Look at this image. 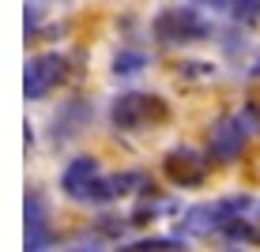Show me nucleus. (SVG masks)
<instances>
[{"label": "nucleus", "instance_id": "f257e3e1", "mask_svg": "<svg viewBox=\"0 0 260 252\" xmlns=\"http://www.w3.org/2000/svg\"><path fill=\"white\" fill-rule=\"evenodd\" d=\"M211 19L192 4H170L151 19V38L158 46H196L211 38Z\"/></svg>", "mask_w": 260, "mask_h": 252}, {"label": "nucleus", "instance_id": "f03ea898", "mask_svg": "<svg viewBox=\"0 0 260 252\" xmlns=\"http://www.w3.org/2000/svg\"><path fill=\"white\" fill-rule=\"evenodd\" d=\"M170 121V105L162 94L151 91H124L110 102V124L117 132H147Z\"/></svg>", "mask_w": 260, "mask_h": 252}, {"label": "nucleus", "instance_id": "7ed1b4c3", "mask_svg": "<svg viewBox=\"0 0 260 252\" xmlns=\"http://www.w3.org/2000/svg\"><path fill=\"white\" fill-rule=\"evenodd\" d=\"M249 143V124L241 113H226L219 117V121L208 128V143H204V151H208V158L215 166H230V162L241 158V151H245Z\"/></svg>", "mask_w": 260, "mask_h": 252}, {"label": "nucleus", "instance_id": "20e7f679", "mask_svg": "<svg viewBox=\"0 0 260 252\" xmlns=\"http://www.w3.org/2000/svg\"><path fill=\"white\" fill-rule=\"evenodd\" d=\"M162 173L170 177V185H177V188H200L208 181V173H211V158H208V151H196L189 143H177V147L166 151Z\"/></svg>", "mask_w": 260, "mask_h": 252}, {"label": "nucleus", "instance_id": "39448f33", "mask_svg": "<svg viewBox=\"0 0 260 252\" xmlns=\"http://www.w3.org/2000/svg\"><path fill=\"white\" fill-rule=\"evenodd\" d=\"M68 79V60L60 53H38V57L26 60L23 71V98L26 102H42L49 91H57Z\"/></svg>", "mask_w": 260, "mask_h": 252}, {"label": "nucleus", "instance_id": "423d86ee", "mask_svg": "<svg viewBox=\"0 0 260 252\" xmlns=\"http://www.w3.org/2000/svg\"><path fill=\"white\" fill-rule=\"evenodd\" d=\"M98 173H102V169H98V158L94 155H76L64 166V173H60V192H64L68 200L83 203L87 200V188H91V181Z\"/></svg>", "mask_w": 260, "mask_h": 252}, {"label": "nucleus", "instance_id": "0eeeda50", "mask_svg": "<svg viewBox=\"0 0 260 252\" xmlns=\"http://www.w3.org/2000/svg\"><path fill=\"white\" fill-rule=\"evenodd\" d=\"M49 241H53V230H49L46 200L38 192H26V248H46Z\"/></svg>", "mask_w": 260, "mask_h": 252}, {"label": "nucleus", "instance_id": "6e6552de", "mask_svg": "<svg viewBox=\"0 0 260 252\" xmlns=\"http://www.w3.org/2000/svg\"><path fill=\"white\" fill-rule=\"evenodd\" d=\"M110 181L117 196H155V181L147 169H124V173H113Z\"/></svg>", "mask_w": 260, "mask_h": 252}, {"label": "nucleus", "instance_id": "1a4fd4ad", "mask_svg": "<svg viewBox=\"0 0 260 252\" xmlns=\"http://www.w3.org/2000/svg\"><path fill=\"white\" fill-rule=\"evenodd\" d=\"M83 121H87V105L83 102H68L64 110L53 117V143H64L68 136H76Z\"/></svg>", "mask_w": 260, "mask_h": 252}, {"label": "nucleus", "instance_id": "9d476101", "mask_svg": "<svg viewBox=\"0 0 260 252\" xmlns=\"http://www.w3.org/2000/svg\"><path fill=\"white\" fill-rule=\"evenodd\" d=\"M143 68H147V53L143 49H121L113 57V76H136Z\"/></svg>", "mask_w": 260, "mask_h": 252}, {"label": "nucleus", "instance_id": "9b49d317", "mask_svg": "<svg viewBox=\"0 0 260 252\" xmlns=\"http://www.w3.org/2000/svg\"><path fill=\"white\" fill-rule=\"evenodd\" d=\"M226 12L234 15L238 23H245V26H256V23H260V0H234V4H230Z\"/></svg>", "mask_w": 260, "mask_h": 252}, {"label": "nucleus", "instance_id": "f8f14e48", "mask_svg": "<svg viewBox=\"0 0 260 252\" xmlns=\"http://www.w3.org/2000/svg\"><path fill=\"white\" fill-rule=\"evenodd\" d=\"M166 252V248H181V241L177 237H143V241H136V245H128V252Z\"/></svg>", "mask_w": 260, "mask_h": 252}, {"label": "nucleus", "instance_id": "ddd939ff", "mask_svg": "<svg viewBox=\"0 0 260 252\" xmlns=\"http://www.w3.org/2000/svg\"><path fill=\"white\" fill-rule=\"evenodd\" d=\"M155 214H158V207L151 203V196H143L140 207L128 214V222H132V226H147V222H155Z\"/></svg>", "mask_w": 260, "mask_h": 252}, {"label": "nucleus", "instance_id": "4468645a", "mask_svg": "<svg viewBox=\"0 0 260 252\" xmlns=\"http://www.w3.org/2000/svg\"><path fill=\"white\" fill-rule=\"evenodd\" d=\"M94 230L102 233V237H121V233H124V222L117 219V214H98V219H94Z\"/></svg>", "mask_w": 260, "mask_h": 252}, {"label": "nucleus", "instance_id": "2eb2a0df", "mask_svg": "<svg viewBox=\"0 0 260 252\" xmlns=\"http://www.w3.org/2000/svg\"><path fill=\"white\" fill-rule=\"evenodd\" d=\"M38 19H42L38 4H30V0H26V38H30V30H34V26H38Z\"/></svg>", "mask_w": 260, "mask_h": 252}, {"label": "nucleus", "instance_id": "dca6fc26", "mask_svg": "<svg viewBox=\"0 0 260 252\" xmlns=\"http://www.w3.org/2000/svg\"><path fill=\"white\" fill-rule=\"evenodd\" d=\"M196 4H208V8H219V12H226L234 0H196Z\"/></svg>", "mask_w": 260, "mask_h": 252}, {"label": "nucleus", "instance_id": "f3484780", "mask_svg": "<svg viewBox=\"0 0 260 252\" xmlns=\"http://www.w3.org/2000/svg\"><path fill=\"white\" fill-rule=\"evenodd\" d=\"M253 79H260V57L253 60Z\"/></svg>", "mask_w": 260, "mask_h": 252}]
</instances>
